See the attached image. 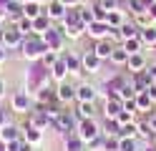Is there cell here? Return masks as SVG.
<instances>
[{
	"label": "cell",
	"instance_id": "cb8c5ba5",
	"mask_svg": "<svg viewBox=\"0 0 156 151\" xmlns=\"http://www.w3.org/2000/svg\"><path fill=\"white\" fill-rule=\"evenodd\" d=\"M131 20H133V23L139 25L141 30H144V28H149V25H156V23H154V18H151V13H149V10H144V13H136V15H131Z\"/></svg>",
	"mask_w": 156,
	"mask_h": 151
},
{
	"label": "cell",
	"instance_id": "484cf974",
	"mask_svg": "<svg viewBox=\"0 0 156 151\" xmlns=\"http://www.w3.org/2000/svg\"><path fill=\"white\" fill-rule=\"evenodd\" d=\"M133 101H136V111H144V113H146V111H151V103H154V101L149 98L146 91H144V93H136Z\"/></svg>",
	"mask_w": 156,
	"mask_h": 151
},
{
	"label": "cell",
	"instance_id": "836d02e7",
	"mask_svg": "<svg viewBox=\"0 0 156 151\" xmlns=\"http://www.w3.org/2000/svg\"><path fill=\"white\" fill-rule=\"evenodd\" d=\"M15 25H18V30H20L25 38H28V35H33V20H30V18H25V15H23Z\"/></svg>",
	"mask_w": 156,
	"mask_h": 151
},
{
	"label": "cell",
	"instance_id": "30bf717a",
	"mask_svg": "<svg viewBox=\"0 0 156 151\" xmlns=\"http://www.w3.org/2000/svg\"><path fill=\"white\" fill-rule=\"evenodd\" d=\"M20 136H23V138L28 141V144L33 146V144H41L43 131H41V128H35L33 124H23V126H20Z\"/></svg>",
	"mask_w": 156,
	"mask_h": 151
},
{
	"label": "cell",
	"instance_id": "c3c4849f",
	"mask_svg": "<svg viewBox=\"0 0 156 151\" xmlns=\"http://www.w3.org/2000/svg\"><path fill=\"white\" fill-rule=\"evenodd\" d=\"M141 3H144V8H146V10H149V8H151V5L156 3V0H141Z\"/></svg>",
	"mask_w": 156,
	"mask_h": 151
},
{
	"label": "cell",
	"instance_id": "4316f807",
	"mask_svg": "<svg viewBox=\"0 0 156 151\" xmlns=\"http://www.w3.org/2000/svg\"><path fill=\"white\" fill-rule=\"evenodd\" d=\"M66 151H86V141L81 136H68L66 138Z\"/></svg>",
	"mask_w": 156,
	"mask_h": 151
},
{
	"label": "cell",
	"instance_id": "2e32d148",
	"mask_svg": "<svg viewBox=\"0 0 156 151\" xmlns=\"http://www.w3.org/2000/svg\"><path fill=\"white\" fill-rule=\"evenodd\" d=\"M51 28H53V20L48 18L45 13H43V15H38V18L33 20V33H35V35H43L45 30H51Z\"/></svg>",
	"mask_w": 156,
	"mask_h": 151
},
{
	"label": "cell",
	"instance_id": "4dcf8cb0",
	"mask_svg": "<svg viewBox=\"0 0 156 151\" xmlns=\"http://www.w3.org/2000/svg\"><path fill=\"white\" fill-rule=\"evenodd\" d=\"M119 131H121V124L116 118H106V126H103V136H116L119 138Z\"/></svg>",
	"mask_w": 156,
	"mask_h": 151
},
{
	"label": "cell",
	"instance_id": "7a4b0ae2",
	"mask_svg": "<svg viewBox=\"0 0 156 151\" xmlns=\"http://www.w3.org/2000/svg\"><path fill=\"white\" fill-rule=\"evenodd\" d=\"M23 40H25V35L18 30V25L15 23H10V28H3V33H0V43H3V48L5 50H13V48H20L23 45Z\"/></svg>",
	"mask_w": 156,
	"mask_h": 151
},
{
	"label": "cell",
	"instance_id": "8d00e7d4",
	"mask_svg": "<svg viewBox=\"0 0 156 151\" xmlns=\"http://www.w3.org/2000/svg\"><path fill=\"white\" fill-rule=\"evenodd\" d=\"M133 116H136V111H126V108H121V113L116 116V121H119L121 126H126V124H133Z\"/></svg>",
	"mask_w": 156,
	"mask_h": 151
},
{
	"label": "cell",
	"instance_id": "bcb514c9",
	"mask_svg": "<svg viewBox=\"0 0 156 151\" xmlns=\"http://www.w3.org/2000/svg\"><path fill=\"white\" fill-rule=\"evenodd\" d=\"M3 96H5V78L0 76V98H3Z\"/></svg>",
	"mask_w": 156,
	"mask_h": 151
},
{
	"label": "cell",
	"instance_id": "d6a6232c",
	"mask_svg": "<svg viewBox=\"0 0 156 151\" xmlns=\"http://www.w3.org/2000/svg\"><path fill=\"white\" fill-rule=\"evenodd\" d=\"M93 20H96V10H93L91 5H83V8H81V23H83L86 28H88V25L93 23Z\"/></svg>",
	"mask_w": 156,
	"mask_h": 151
},
{
	"label": "cell",
	"instance_id": "6da1fadb",
	"mask_svg": "<svg viewBox=\"0 0 156 151\" xmlns=\"http://www.w3.org/2000/svg\"><path fill=\"white\" fill-rule=\"evenodd\" d=\"M20 50H23V58H28V60H35V58H41L45 50H48V45H45V40L41 38V35H30V38H25L23 40V45H20Z\"/></svg>",
	"mask_w": 156,
	"mask_h": 151
},
{
	"label": "cell",
	"instance_id": "b9f144b4",
	"mask_svg": "<svg viewBox=\"0 0 156 151\" xmlns=\"http://www.w3.org/2000/svg\"><path fill=\"white\" fill-rule=\"evenodd\" d=\"M146 93H149V98H151L154 103H156V83H151L149 88H146Z\"/></svg>",
	"mask_w": 156,
	"mask_h": 151
},
{
	"label": "cell",
	"instance_id": "5bb4252c",
	"mask_svg": "<svg viewBox=\"0 0 156 151\" xmlns=\"http://www.w3.org/2000/svg\"><path fill=\"white\" fill-rule=\"evenodd\" d=\"M146 58H144V53H133V56H129V63H126V68L131 70V73H141V70H146Z\"/></svg>",
	"mask_w": 156,
	"mask_h": 151
},
{
	"label": "cell",
	"instance_id": "74e56055",
	"mask_svg": "<svg viewBox=\"0 0 156 151\" xmlns=\"http://www.w3.org/2000/svg\"><path fill=\"white\" fill-rule=\"evenodd\" d=\"M139 136H144V138H151V136H154L149 121H141V124H139Z\"/></svg>",
	"mask_w": 156,
	"mask_h": 151
},
{
	"label": "cell",
	"instance_id": "7c38bea8",
	"mask_svg": "<svg viewBox=\"0 0 156 151\" xmlns=\"http://www.w3.org/2000/svg\"><path fill=\"white\" fill-rule=\"evenodd\" d=\"M68 73H71V70H68V66H66V60H63V56H61V58H58L55 63L51 66V78H53V81H58V83H63Z\"/></svg>",
	"mask_w": 156,
	"mask_h": 151
},
{
	"label": "cell",
	"instance_id": "681fc988",
	"mask_svg": "<svg viewBox=\"0 0 156 151\" xmlns=\"http://www.w3.org/2000/svg\"><path fill=\"white\" fill-rule=\"evenodd\" d=\"M20 3H41V0H20Z\"/></svg>",
	"mask_w": 156,
	"mask_h": 151
},
{
	"label": "cell",
	"instance_id": "1f68e13d",
	"mask_svg": "<svg viewBox=\"0 0 156 151\" xmlns=\"http://www.w3.org/2000/svg\"><path fill=\"white\" fill-rule=\"evenodd\" d=\"M141 38H129V40H123V50L129 56H133V53H141Z\"/></svg>",
	"mask_w": 156,
	"mask_h": 151
},
{
	"label": "cell",
	"instance_id": "f907efd6",
	"mask_svg": "<svg viewBox=\"0 0 156 151\" xmlns=\"http://www.w3.org/2000/svg\"><path fill=\"white\" fill-rule=\"evenodd\" d=\"M48 3H53V0H41V5H48Z\"/></svg>",
	"mask_w": 156,
	"mask_h": 151
},
{
	"label": "cell",
	"instance_id": "ba28073f",
	"mask_svg": "<svg viewBox=\"0 0 156 151\" xmlns=\"http://www.w3.org/2000/svg\"><path fill=\"white\" fill-rule=\"evenodd\" d=\"M66 10H68V8L61 3V0H53V3H48V5H45V10H43V13L51 18L53 23H61V20L66 18Z\"/></svg>",
	"mask_w": 156,
	"mask_h": 151
},
{
	"label": "cell",
	"instance_id": "60d3db41",
	"mask_svg": "<svg viewBox=\"0 0 156 151\" xmlns=\"http://www.w3.org/2000/svg\"><path fill=\"white\" fill-rule=\"evenodd\" d=\"M144 73L149 76V81H151V83H156V63H154V66H146V70H144Z\"/></svg>",
	"mask_w": 156,
	"mask_h": 151
},
{
	"label": "cell",
	"instance_id": "5b68a950",
	"mask_svg": "<svg viewBox=\"0 0 156 151\" xmlns=\"http://www.w3.org/2000/svg\"><path fill=\"white\" fill-rule=\"evenodd\" d=\"M111 33V25L106 23V20H93V23L86 28V35H91L93 40H101V38H108Z\"/></svg>",
	"mask_w": 156,
	"mask_h": 151
},
{
	"label": "cell",
	"instance_id": "f546056e",
	"mask_svg": "<svg viewBox=\"0 0 156 151\" xmlns=\"http://www.w3.org/2000/svg\"><path fill=\"white\" fill-rule=\"evenodd\" d=\"M86 151H106V136L98 134V136H93L91 141H86Z\"/></svg>",
	"mask_w": 156,
	"mask_h": 151
},
{
	"label": "cell",
	"instance_id": "816d5d0a",
	"mask_svg": "<svg viewBox=\"0 0 156 151\" xmlns=\"http://www.w3.org/2000/svg\"><path fill=\"white\" fill-rule=\"evenodd\" d=\"M0 33H3V18H0Z\"/></svg>",
	"mask_w": 156,
	"mask_h": 151
},
{
	"label": "cell",
	"instance_id": "7402d4cb",
	"mask_svg": "<svg viewBox=\"0 0 156 151\" xmlns=\"http://www.w3.org/2000/svg\"><path fill=\"white\" fill-rule=\"evenodd\" d=\"M43 5L41 3H23V15L25 18H30V20H35L38 15H43Z\"/></svg>",
	"mask_w": 156,
	"mask_h": 151
},
{
	"label": "cell",
	"instance_id": "52a82bcc",
	"mask_svg": "<svg viewBox=\"0 0 156 151\" xmlns=\"http://www.w3.org/2000/svg\"><path fill=\"white\" fill-rule=\"evenodd\" d=\"M43 40H45V45H48V50H63V33L61 30H55V28H51V30H45V33L41 35Z\"/></svg>",
	"mask_w": 156,
	"mask_h": 151
},
{
	"label": "cell",
	"instance_id": "9c48e42d",
	"mask_svg": "<svg viewBox=\"0 0 156 151\" xmlns=\"http://www.w3.org/2000/svg\"><path fill=\"white\" fill-rule=\"evenodd\" d=\"M121 108H123V101L116 98V96H108V98H106V103H103V116L106 118H116V116L121 113Z\"/></svg>",
	"mask_w": 156,
	"mask_h": 151
},
{
	"label": "cell",
	"instance_id": "4fadbf2b",
	"mask_svg": "<svg viewBox=\"0 0 156 151\" xmlns=\"http://www.w3.org/2000/svg\"><path fill=\"white\" fill-rule=\"evenodd\" d=\"M5 15L10 18V23H18V20L23 18V3H20V0H8V5H5Z\"/></svg>",
	"mask_w": 156,
	"mask_h": 151
},
{
	"label": "cell",
	"instance_id": "603a6c76",
	"mask_svg": "<svg viewBox=\"0 0 156 151\" xmlns=\"http://www.w3.org/2000/svg\"><path fill=\"white\" fill-rule=\"evenodd\" d=\"M123 10L121 8H116V10H108V13H106V23H108L111 28H121V23H123Z\"/></svg>",
	"mask_w": 156,
	"mask_h": 151
},
{
	"label": "cell",
	"instance_id": "ee69618b",
	"mask_svg": "<svg viewBox=\"0 0 156 151\" xmlns=\"http://www.w3.org/2000/svg\"><path fill=\"white\" fill-rule=\"evenodd\" d=\"M61 3H63L66 8H76V5H81V0H61Z\"/></svg>",
	"mask_w": 156,
	"mask_h": 151
},
{
	"label": "cell",
	"instance_id": "ab89813d",
	"mask_svg": "<svg viewBox=\"0 0 156 151\" xmlns=\"http://www.w3.org/2000/svg\"><path fill=\"white\" fill-rule=\"evenodd\" d=\"M8 124H10V111L0 108V126H8Z\"/></svg>",
	"mask_w": 156,
	"mask_h": 151
},
{
	"label": "cell",
	"instance_id": "e0dca14e",
	"mask_svg": "<svg viewBox=\"0 0 156 151\" xmlns=\"http://www.w3.org/2000/svg\"><path fill=\"white\" fill-rule=\"evenodd\" d=\"M63 60H66V66L71 73H83V66H81V56H76V53H63Z\"/></svg>",
	"mask_w": 156,
	"mask_h": 151
},
{
	"label": "cell",
	"instance_id": "d590c367",
	"mask_svg": "<svg viewBox=\"0 0 156 151\" xmlns=\"http://www.w3.org/2000/svg\"><path fill=\"white\" fill-rule=\"evenodd\" d=\"M119 151H139L136 138H119Z\"/></svg>",
	"mask_w": 156,
	"mask_h": 151
},
{
	"label": "cell",
	"instance_id": "ffe728a7",
	"mask_svg": "<svg viewBox=\"0 0 156 151\" xmlns=\"http://www.w3.org/2000/svg\"><path fill=\"white\" fill-rule=\"evenodd\" d=\"M131 83H133V88H136V93H144V91L151 86V81H149V76L141 70V73H131Z\"/></svg>",
	"mask_w": 156,
	"mask_h": 151
},
{
	"label": "cell",
	"instance_id": "f1b7e54d",
	"mask_svg": "<svg viewBox=\"0 0 156 151\" xmlns=\"http://www.w3.org/2000/svg\"><path fill=\"white\" fill-rule=\"evenodd\" d=\"M139 38H141V43H144V45H156V25L144 28L141 33H139Z\"/></svg>",
	"mask_w": 156,
	"mask_h": 151
},
{
	"label": "cell",
	"instance_id": "9a60e30c",
	"mask_svg": "<svg viewBox=\"0 0 156 151\" xmlns=\"http://www.w3.org/2000/svg\"><path fill=\"white\" fill-rule=\"evenodd\" d=\"M55 98L61 101V103H68V101H73V98H76V88H73V86H68L66 81H63V83L55 88Z\"/></svg>",
	"mask_w": 156,
	"mask_h": 151
},
{
	"label": "cell",
	"instance_id": "44dd1931",
	"mask_svg": "<svg viewBox=\"0 0 156 151\" xmlns=\"http://www.w3.org/2000/svg\"><path fill=\"white\" fill-rule=\"evenodd\" d=\"M76 101H96V88L88 83H81L76 88Z\"/></svg>",
	"mask_w": 156,
	"mask_h": 151
},
{
	"label": "cell",
	"instance_id": "f35d334b",
	"mask_svg": "<svg viewBox=\"0 0 156 151\" xmlns=\"http://www.w3.org/2000/svg\"><path fill=\"white\" fill-rule=\"evenodd\" d=\"M129 10H131V15H136V13H144V3L141 0H129Z\"/></svg>",
	"mask_w": 156,
	"mask_h": 151
},
{
	"label": "cell",
	"instance_id": "d4e9b609",
	"mask_svg": "<svg viewBox=\"0 0 156 151\" xmlns=\"http://www.w3.org/2000/svg\"><path fill=\"white\" fill-rule=\"evenodd\" d=\"M111 63H116V66H126V63H129V53L123 50V45H113Z\"/></svg>",
	"mask_w": 156,
	"mask_h": 151
},
{
	"label": "cell",
	"instance_id": "e575fe53",
	"mask_svg": "<svg viewBox=\"0 0 156 151\" xmlns=\"http://www.w3.org/2000/svg\"><path fill=\"white\" fill-rule=\"evenodd\" d=\"M58 58H61V56H58V50H45V53L41 56V63H43V68H51Z\"/></svg>",
	"mask_w": 156,
	"mask_h": 151
},
{
	"label": "cell",
	"instance_id": "8992f818",
	"mask_svg": "<svg viewBox=\"0 0 156 151\" xmlns=\"http://www.w3.org/2000/svg\"><path fill=\"white\" fill-rule=\"evenodd\" d=\"M10 108L15 111V113H28V111H30V98H28L25 91H15V93H13Z\"/></svg>",
	"mask_w": 156,
	"mask_h": 151
},
{
	"label": "cell",
	"instance_id": "3957f363",
	"mask_svg": "<svg viewBox=\"0 0 156 151\" xmlns=\"http://www.w3.org/2000/svg\"><path fill=\"white\" fill-rule=\"evenodd\" d=\"M76 128H78V136H81L83 141H91L93 136H98V134H101V126L96 124L93 118H83Z\"/></svg>",
	"mask_w": 156,
	"mask_h": 151
},
{
	"label": "cell",
	"instance_id": "f6af8a7d",
	"mask_svg": "<svg viewBox=\"0 0 156 151\" xmlns=\"http://www.w3.org/2000/svg\"><path fill=\"white\" fill-rule=\"evenodd\" d=\"M5 60H8V50L0 45V63H5Z\"/></svg>",
	"mask_w": 156,
	"mask_h": 151
},
{
	"label": "cell",
	"instance_id": "7dc6e473",
	"mask_svg": "<svg viewBox=\"0 0 156 151\" xmlns=\"http://www.w3.org/2000/svg\"><path fill=\"white\" fill-rule=\"evenodd\" d=\"M149 13H151V18H154V23H156V3H154V5L149 8Z\"/></svg>",
	"mask_w": 156,
	"mask_h": 151
},
{
	"label": "cell",
	"instance_id": "d6986e66",
	"mask_svg": "<svg viewBox=\"0 0 156 151\" xmlns=\"http://www.w3.org/2000/svg\"><path fill=\"white\" fill-rule=\"evenodd\" d=\"M121 35H123V40H129V38H139V33H141V28L133 23V20H123L121 23Z\"/></svg>",
	"mask_w": 156,
	"mask_h": 151
},
{
	"label": "cell",
	"instance_id": "277c9868",
	"mask_svg": "<svg viewBox=\"0 0 156 151\" xmlns=\"http://www.w3.org/2000/svg\"><path fill=\"white\" fill-rule=\"evenodd\" d=\"M81 66H83V73H98L101 70V58L93 53V50H86V53L81 56Z\"/></svg>",
	"mask_w": 156,
	"mask_h": 151
},
{
	"label": "cell",
	"instance_id": "83f0119b",
	"mask_svg": "<svg viewBox=\"0 0 156 151\" xmlns=\"http://www.w3.org/2000/svg\"><path fill=\"white\" fill-rule=\"evenodd\" d=\"M78 118H93V101H78Z\"/></svg>",
	"mask_w": 156,
	"mask_h": 151
},
{
	"label": "cell",
	"instance_id": "8fae6325",
	"mask_svg": "<svg viewBox=\"0 0 156 151\" xmlns=\"http://www.w3.org/2000/svg\"><path fill=\"white\" fill-rule=\"evenodd\" d=\"M93 53L98 56L101 60H111V53H113V43L108 38H101V40H96V45H93Z\"/></svg>",
	"mask_w": 156,
	"mask_h": 151
},
{
	"label": "cell",
	"instance_id": "ac0fdd59",
	"mask_svg": "<svg viewBox=\"0 0 156 151\" xmlns=\"http://www.w3.org/2000/svg\"><path fill=\"white\" fill-rule=\"evenodd\" d=\"M15 138H20V128H18V126H13V124L0 126V141H3V144H8V141H15Z\"/></svg>",
	"mask_w": 156,
	"mask_h": 151
},
{
	"label": "cell",
	"instance_id": "7bdbcfd3",
	"mask_svg": "<svg viewBox=\"0 0 156 151\" xmlns=\"http://www.w3.org/2000/svg\"><path fill=\"white\" fill-rule=\"evenodd\" d=\"M146 121H149V126H151L154 136H156V113H154V116H146Z\"/></svg>",
	"mask_w": 156,
	"mask_h": 151
}]
</instances>
